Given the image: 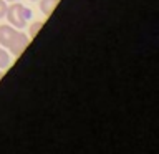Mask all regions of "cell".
<instances>
[{
  "instance_id": "6da1fadb",
  "label": "cell",
  "mask_w": 159,
  "mask_h": 154,
  "mask_svg": "<svg viewBox=\"0 0 159 154\" xmlns=\"http://www.w3.org/2000/svg\"><path fill=\"white\" fill-rule=\"evenodd\" d=\"M5 18L8 20V25H12L13 28L23 30L27 27V22L32 18V10L20 2H12V5H8L7 8Z\"/></svg>"
},
{
  "instance_id": "7a4b0ae2",
  "label": "cell",
  "mask_w": 159,
  "mask_h": 154,
  "mask_svg": "<svg viewBox=\"0 0 159 154\" xmlns=\"http://www.w3.org/2000/svg\"><path fill=\"white\" fill-rule=\"evenodd\" d=\"M28 43H30V37H27V33L17 32L15 37L12 38V42H10V45H8V50L13 57H20V55L23 53V50L28 47Z\"/></svg>"
},
{
  "instance_id": "3957f363",
  "label": "cell",
  "mask_w": 159,
  "mask_h": 154,
  "mask_svg": "<svg viewBox=\"0 0 159 154\" xmlns=\"http://www.w3.org/2000/svg\"><path fill=\"white\" fill-rule=\"evenodd\" d=\"M17 33V28H13L12 25H0V47L2 48H8L12 38Z\"/></svg>"
},
{
  "instance_id": "277c9868",
  "label": "cell",
  "mask_w": 159,
  "mask_h": 154,
  "mask_svg": "<svg viewBox=\"0 0 159 154\" xmlns=\"http://www.w3.org/2000/svg\"><path fill=\"white\" fill-rule=\"evenodd\" d=\"M60 3V0H40V10L50 17V15L53 13V10L57 8V5Z\"/></svg>"
},
{
  "instance_id": "30bf717a",
  "label": "cell",
  "mask_w": 159,
  "mask_h": 154,
  "mask_svg": "<svg viewBox=\"0 0 159 154\" xmlns=\"http://www.w3.org/2000/svg\"><path fill=\"white\" fill-rule=\"evenodd\" d=\"M30 2H37V0H30Z\"/></svg>"
},
{
  "instance_id": "9c48e42d",
  "label": "cell",
  "mask_w": 159,
  "mask_h": 154,
  "mask_svg": "<svg viewBox=\"0 0 159 154\" xmlns=\"http://www.w3.org/2000/svg\"><path fill=\"white\" fill-rule=\"evenodd\" d=\"M2 76H3V73H2V71H0V78H2Z\"/></svg>"
},
{
  "instance_id": "ba28073f",
  "label": "cell",
  "mask_w": 159,
  "mask_h": 154,
  "mask_svg": "<svg viewBox=\"0 0 159 154\" xmlns=\"http://www.w3.org/2000/svg\"><path fill=\"white\" fill-rule=\"evenodd\" d=\"M5 2H10V3H12V2H18V0H5Z\"/></svg>"
},
{
  "instance_id": "5b68a950",
  "label": "cell",
  "mask_w": 159,
  "mask_h": 154,
  "mask_svg": "<svg viewBox=\"0 0 159 154\" xmlns=\"http://www.w3.org/2000/svg\"><path fill=\"white\" fill-rule=\"evenodd\" d=\"M8 65H10V53L0 47V70L8 68Z\"/></svg>"
},
{
  "instance_id": "52a82bcc",
  "label": "cell",
  "mask_w": 159,
  "mask_h": 154,
  "mask_svg": "<svg viewBox=\"0 0 159 154\" xmlns=\"http://www.w3.org/2000/svg\"><path fill=\"white\" fill-rule=\"evenodd\" d=\"M7 8H8V2H5V0H0V18H5Z\"/></svg>"
},
{
  "instance_id": "8992f818",
  "label": "cell",
  "mask_w": 159,
  "mask_h": 154,
  "mask_svg": "<svg viewBox=\"0 0 159 154\" xmlns=\"http://www.w3.org/2000/svg\"><path fill=\"white\" fill-rule=\"evenodd\" d=\"M43 27V22H35L32 27H30V38H33L35 35H37L40 32V28Z\"/></svg>"
}]
</instances>
